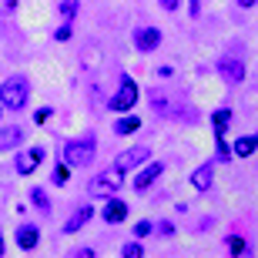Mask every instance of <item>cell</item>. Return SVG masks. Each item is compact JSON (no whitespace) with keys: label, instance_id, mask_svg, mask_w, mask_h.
I'll return each instance as SVG.
<instances>
[{"label":"cell","instance_id":"1","mask_svg":"<svg viewBox=\"0 0 258 258\" xmlns=\"http://www.w3.org/2000/svg\"><path fill=\"white\" fill-rule=\"evenodd\" d=\"M30 97V81L24 74H10L4 84H0V107H10V111H20Z\"/></svg>","mask_w":258,"mask_h":258},{"label":"cell","instance_id":"2","mask_svg":"<svg viewBox=\"0 0 258 258\" xmlns=\"http://www.w3.org/2000/svg\"><path fill=\"white\" fill-rule=\"evenodd\" d=\"M94 158H97V138L94 134H84V138H74V141L64 144V161L71 168H87Z\"/></svg>","mask_w":258,"mask_h":258},{"label":"cell","instance_id":"3","mask_svg":"<svg viewBox=\"0 0 258 258\" xmlns=\"http://www.w3.org/2000/svg\"><path fill=\"white\" fill-rule=\"evenodd\" d=\"M121 184H124V171H121V168H107V171H101L94 178V181L87 184V191L94 195V198H111V195H117L121 191Z\"/></svg>","mask_w":258,"mask_h":258},{"label":"cell","instance_id":"4","mask_svg":"<svg viewBox=\"0 0 258 258\" xmlns=\"http://www.w3.org/2000/svg\"><path fill=\"white\" fill-rule=\"evenodd\" d=\"M134 104H138V84L124 74L121 84H117V91H114V97L107 101V107H111V111H131Z\"/></svg>","mask_w":258,"mask_h":258},{"label":"cell","instance_id":"5","mask_svg":"<svg viewBox=\"0 0 258 258\" xmlns=\"http://www.w3.org/2000/svg\"><path fill=\"white\" fill-rule=\"evenodd\" d=\"M44 154H47V151H44L40 144H37V148H27V151H20L17 161H14V164H17V174H34L40 168V161H44Z\"/></svg>","mask_w":258,"mask_h":258},{"label":"cell","instance_id":"6","mask_svg":"<svg viewBox=\"0 0 258 258\" xmlns=\"http://www.w3.org/2000/svg\"><path fill=\"white\" fill-rule=\"evenodd\" d=\"M218 74H221V81H228V84H241L245 81V64H241L238 57H225L218 60Z\"/></svg>","mask_w":258,"mask_h":258},{"label":"cell","instance_id":"7","mask_svg":"<svg viewBox=\"0 0 258 258\" xmlns=\"http://www.w3.org/2000/svg\"><path fill=\"white\" fill-rule=\"evenodd\" d=\"M158 44H161V30H158V27H138V30H134V47L141 50V54L158 50Z\"/></svg>","mask_w":258,"mask_h":258},{"label":"cell","instance_id":"8","mask_svg":"<svg viewBox=\"0 0 258 258\" xmlns=\"http://www.w3.org/2000/svg\"><path fill=\"white\" fill-rule=\"evenodd\" d=\"M127 211H131V208H127L124 201L111 195V198H107V205L101 208V218H104L107 225H117V221H124V218H127Z\"/></svg>","mask_w":258,"mask_h":258},{"label":"cell","instance_id":"9","mask_svg":"<svg viewBox=\"0 0 258 258\" xmlns=\"http://www.w3.org/2000/svg\"><path fill=\"white\" fill-rule=\"evenodd\" d=\"M148 154H151V151H148L144 144H138V148H127V151L117 158V168H121V171H131V168H138V164L148 161Z\"/></svg>","mask_w":258,"mask_h":258},{"label":"cell","instance_id":"10","mask_svg":"<svg viewBox=\"0 0 258 258\" xmlns=\"http://www.w3.org/2000/svg\"><path fill=\"white\" fill-rule=\"evenodd\" d=\"M161 171H164V164H161V161H151L141 174H138V178H134V191H148V188H151V184L161 178Z\"/></svg>","mask_w":258,"mask_h":258},{"label":"cell","instance_id":"11","mask_svg":"<svg viewBox=\"0 0 258 258\" xmlns=\"http://www.w3.org/2000/svg\"><path fill=\"white\" fill-rule=\"evenodd\" d=\"M91 218H94V208H91V205H81V208H77L74 215L64 221V235H74V231H81Z\"/></svg>","mask_w":258,"mask_h":258},{"label":"cell","instance_id":"12","mask_svg":"<svg viewBox=\"0 0 258 258\" xmlns=\"http://www.w3.org/2000/svg\"><path fill=\"white\" fill-rule=\"evenodd\" d=\"M37 241H40V231H37V225H20V228H17V245H20L24 251L37 248Z\"/></svg>","mask_w":258,"mask_h":258},{"label":"cell","instance_id":"13","mask_svg":"<svg viewBox=\"0 0 258 258\" xmlns=\"http://www.w3.org/2000/svg\"><path fill=\"white\" fill-rule=\"evenodd\" d=\"M255 148H258V131L238 138V141L231 144V154H235V158H248V154H255Z\"/></svg>","mask_w":258,"mask_h":258},{"label":"cell","instance_id":"14","mask_svg":"<svg viewBox=\"0 0 258 258\" xmlns=\"http://www.w3.org/2000/svg\"><path fill=\"white\" fill-rule=\"evenodd\" d=\"M24 141V127H0V151H14Z\"/></svg>","mask_w":258,"mask_h":258},{"label":"cell","instance_id":"15","mask_svg":"<svg viewBox=\"0 0 258 258\" xmlns=\"http://www.w3.org/2000/svg\"><path fill=\"white\" fill-rule=\"evenodd\" d=\"M211 174H215V168H211V164H201L198 171L191 174V184L198 188V191H208L211 188Z\"/></svg>","mask_w":258,"mask_h":258},{"label":"cell","instance_id":"16","mask_svg":"<svg viewBox=\"0 0 258 258\" xmlns=\"http://www.w3.org/2000/svg\"><path fill=\"white\" fill-rule=\"evenodd\" d=\"M211 124H215V134H225V127L231 124V111H228V107H221V111H215V117H211Z\"/></svg>","mask_w":258,"mask_h":258},{"label":"cell","instance_id":"17","mask_svg":"<svg viewBox=\"0 0 258 258\" xmlns=\"http://www.w3.org/2000/svg\"><path fill=\"white\" fill-rule=\"evenodd\" d=\"M138 127H141V121H138V117H121V121L114 124V134H134Z\"/></svg>","mask_w":258,"mask_h":258},{"label":"cell","instance_id":"18","mask_svg":"<svg viewBox=\"0 0 258 258\" xmlns=\"http://www.w3.org/2000/svg\"><path fill=\"white\" fill-rule=\"evenodd\" d=\"M30 201H34V205H37V208L44 211V215L50 211V198H47V191H40V188H34V191H30Z\"/></svg>","mask_w":258,"mask_h":258},{"label":"cell","instance_id":"19","mask_svg":"<svg viewBox=\"0 0 258 258\" xmlns=\"http://www.w3.org/2000/svg\"><path fill=\"white\" fill-rule=\"evenodd\" d=\"M67 178H71V164L60 161L57 168H54V184H67Z\"/></svg>","mask_w":258,"mask_h":258},{"label":"cell","instance_id":"20","mask_svg":"<svg viewBox=\"0 0 258 258\" xmlns=\"http://www.w3.org/2000/svg\"><path fill=\"white\" fill-rule=\"evenodd\" d=\"M121 255H124V258H141V255H144V248L138 245V241H127L124 248H121Z\"/></svg>","mask_w":258,"mask_h":258},{"label":"cell","instance_id":"21","mask_svg":"<svg viewBox=\"0 0 258 258\" xmlns=\"http://www.w3.org/2000/svg\"><path fill=\"white\" fill-rule=\"evenodd\" d=\"M151 231H154L151 221H138V225H134V238H148Z\"/></svg>","mask_w":258,"mask_h":258},{"label":"cell","instance_id":"22","mask_svg":"<svg viewBox=\"0 0 258 258\" xmlns=\"http://www.w3.org/2000/svg\"><path fill=\"white\" fill-rule=\"evenodd\" d=\"M245 248H248V245H245V238H238V235H235V238H228V251H231V255H241Z\"/></svg>","mask_w":258,"mask_h":258},{"label":"cell","instance_id":"23","mask_svg":"<svg viewBox=\"0 0 258 258\" xmlns=\"http://www.w3.org/2000/svg\"><path fill=\"white\" fill-rule=\"evenodd\" d=\"M60 14H64V17L71 20V17L77 14V4H74V0H64V4H60Z\"/></svg>","mask_w":258,"mask_h":258},{"label":"cell","instance_id":"24","mask_svg":"<svg viewBox=\"0 0 258 258\" xmlns=\"http://www.w3.org/2000/svg\"><path fill=\"white\" fill-rule=\"evenodd\" d=\"M14 7H17V0H0V17L14 14Z\"/></svg>","mask_w":258,"mask_h":258},{"label":"cell","instance_id":"25","mask_svg":"<svg viewBox=\"0 0 258 258\" xmlns=\"http://www.w3.org/2000/svg\"><path fill=\"white\" fill-rule=\"evenodd\" d=\"M158 4H161V7L168 10V14H174V10H178V4H181V0H158Z\"/></svg>","mask_w":258,"mask_h":258},{"label":"cell","instance_id":"26","mask_svg":"<svg viewBox=\"0 0 258 258\" xmlns=\"http://www.w3.org/2000/svg\"><path fill=\"white\" fill-rule=\"evenodd\" d=\"M54 37H57V40H67V37H71V24H64V27H57V34H54Z\"/></svg>","mask_w":258,"mask_h":258},{"label":"cell","instance_id":"27","mask_svg":"<svg viewBox=\"0 0 258 258\" xmlns=\"http://www.w3.org/2000/svg\"><path fill=\"white\" fill-rule=\"evenodd\" d=\"M158 228H161V231H164V238H168V235H171V231H174V225H171V221H161Z\"/></svg>","mask_w":258,"mask_h":258},{"label":"cell","instance_id":"28","mask_svg":"<svg viewBox=\"0 0 258 258\" xmlns=\"http://www.w3.org/2000/svg\"><path fill=\"white\" fill-rule=\"evenodd\" d=\"M201 14V0H191V17H198Z\"/></svg>","mask_w":258,"mask_h":258},{"label":"cell","instance_id":"29","mask_svg":"<svg viewBox=\"0 0 258 258\" xmlns=\"http://www.w3.org/2000/svg\"><path fill=\"white\" fill-rule=\"evenodd\" d=\"M238 7H255V0H238Z\"/></svg>","mask_w":258,"mask_h":258},{"label":"cell","instance_id":"30","mask_svg":"<svg viewBox=\"0 0 258 258\" xmlns=\"http://www.w3.org/2000/svg\"><path fill=\"white\" fill-rule=\"evenodd\" d=\"M0 255H4V238H0Z\"/></svg>","mask_w":258,"mask_h":258}]
</instances>
